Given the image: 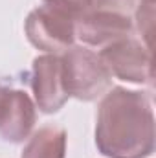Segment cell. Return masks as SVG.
<instances>
[{
  "mask_svg": "<svg viewBox=\"0 0 156 158\" xmlns=\"http://www.w3.org/2000/svg\"><path fill=\"white\" fill-rule=\"evenodd\" d=\"M134 7V0H90L92 11H109L119 15H130Z\"/></svg>",
  "mask_w": 156,
  "mask_h": 158,
  "instance_id": "11",
  "label": "cell"
},
{
  "mask_svg": "<svg viewBox=\"0 0 156 158\" xmlns=\"http://www.w3.org/2000/svg\"><path fill=\"white\" fill-rule=\"evenodd\" d=\"M153 19H154V2H140L136 9L138 30L145 39V46L151 50V33H153Z\"/></svg>",
  "mask_w": 156,
  "mask_h": 158,
  "instance_id": "10",
  "label": "cell"
},
{
  "mask_svg": "<svg viewBox=\"0 0 156 158\" xmlns=\"http://www.w3.org/2000/svg\"><path fill=\"white\" fill-rule=\"evenodd\" d=\"M66 131L57 125H44L31 134L20 158H64Z\"/></svg>",
  "mask_w": 156,
  "mask_h": 158,
  "instance_id": "8",
  "label": "cell"
},
{
  "mask_svg": "<svg viewBox=\"0 0 156 158\" xmlns=\"http://www.w3.org/2000/svg\"><path fill=\"white\" fill-rule=\"evenodd\" d=\"M99 59L110 76L127 83H151L153 79V53L151 50L132 37L114 40L99 52Z\"/></svg>",
  "mask_w": 156,
  "mask_h": 158,
  "instance_id": "4",
  "label": "cell"
},
{
  "mask_svg": "<svg viewBox=\"0 0 156 158\" xmlns=\"http://www.w3.org/2000/svg\"><path fill=\"white\" fill-rule=\"evenodd\" d=\"M28 40L48 53H64L76 42V20L50 6L35 7L24 24Z\"/></svg>",
  "mask_w": 156,
  "mask_h": 158,
  "instance_id": "3",
  "label": "cell"
},
{
  "mask_svg": "<svg viewBox=\"0 0 156 158\" xmlns=\"http://www.w3.org/2000/svg\"><path fill=\"white\" fill-rule=\"evenodd\" d=\"M61 63L68 96L81 101H92L109 90L112 76L92 50L72 46L61 55Z\"/></svg>",
  "mask_w": 156,
  "mask_h": 158,
  "instance_id": "2",
  "label": "cell"
},
{
  "mask_svg": "<svg viewBox=\"0 0 156 158\" xmlns=\"http://www.w3.org/2000/svg\"><path fill=\"white\" fill-rule=\"evenodd\" d=\"M46 6L59 9L61 13L68 15L70 19H74L77 22L83 15H86L90 11V0H42Z\"/></svg>",
  "mask_w": 156,
  "mask_h": 158,
  "instance_id": "9",
  "label": "cell"
},
{
  "mask_svg": "<svg viewBox=\"0 0 156 158\" xmlns=\"http://www.w3.org/2000/svg\"><path fill=\"white\" fill-rule=\"evenodd\" d=\"M31 90L37 107L44 114H53L64 107L70 96L64 86L61 55L48 53L33 59Z\"/></svg>",
  "mask_w": 156,
  "mask_h": 158,
  "instance_id": "5",
  "label": "cell"
},
{
  "mask_svg": "<svg viewBox=\"0 0 156 158\" xmlns=\"http://www.w3.org/2000/svg\"><path fill=\"white\" fill-rule=\"evenodd\" d=\"M96 145L109 158H149L154 153V114L149 98L123 86L110 88L96 119Z\"/></svg>",
  "mask_w": 156,
  "mask_h": 158,
  "instance_id": "1",
  "label": "cell"
},
{
  "mask_svg": "<svg viewBox=\"0 0 156 158\" xmlns=\"http://www.w3.org/2000/svg\"><path fill=\"white\" fill-rule=\"evenodd\" d=\"M132 30L130 15L90 9L76 22V39H81L88 46H107L114 40L130 37Z\"/></svg>",
  "mask_w": 156,
  "mask_h": 158,
  "instance_id": "7",
  "label": "cell"
},
{
  "mask_svg": "<svg viewBox=\"0 0 156 158\" xmlns=\"http://www.w3.org/2000/svg\"><path fill=\"white\" fill-rule=\"evenodd\" d=\"M142 2H154V0H142Z\"/></svg>",
  "mask_w": 156,
  "mask_h": 158,
  "instance_id": "12",
  "label": "cell"
},
{
  "mask_svg": "<svg viewBox=\"0 0 156 158\" xmlns=\"http://www.w3.org/2000/svg\"><path fill=\"white\" fill-rule=\"evenodd\" d=\"M37 119L35 103L24 90L0 85V138L11 143L24 142Z\"/></svg>",
  "mask_w": 156,
  "mask_h": 158,
  "instance_id": "6",
  "label": "cell"
}]
</instances>
